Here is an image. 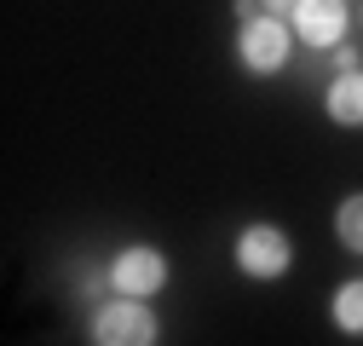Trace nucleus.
Listing matches in <instances>:
<instances>
[{
	"label": "nucleus",
	"instance_id": "f257e3e1",
	"mask_svg": "<svg viewBox=\"0 0 363 346\" xmlns=\"http://www.w3.org/2000/svg\"><path fill=\"white\" fill-rule=\"evenodd\" d=\"M231 266L248 283H283L294 272V237L277 220H248L231 237Z\"/></svg>",
	"mask_w": 363,
	"mask_h": 346
},
{
	"label": "nucleus",
	"instance_id": "f03ea898",
	"mask_svg": "<svg viewBox=\"0 0 363 346\" xmlns=\"http://www.w3.org/2000/svg\"><path fill=\"white\" fill-rule=\"evenodd\" d=\"M86 340L93 346H162V318H156L150 300L110 294L86 318Z\"/></svg>",
	"mask_w": 363,
	"mask_h": 346
},
{
	"label": "nucleus",
	"instance_id": "7ed1b4c3",
	"mask_svg": "<svg viewBox=\"0 0 363 346\" xmlns=\"http://www.w3.org/2000/svg\"><path fill=\"white\" fill-rule=\"evenodd\" d=\"M294 29H289V18H271V12H259V18H248V23H237V64L248 69V75H283L289 69V58H294Z\"/></svg>",
	"mask_w": 363,
	"mask_h": 346
},
{
	"label": "nucleus",
	"instance_id": "20e7f679",
	"mask_svg": "<svg viewBox=\"0 0 363 346\" xmlns=\"http://www.w3.org/2000/svg\"><path fill=\"white\" fill-rule=\"evenodd\" d=\"M104 266H110V289L133 294V300H156L173 283V266H167V254L156 242H121Z\"/></svg>",
	"mask_w": 363,
	"mask_h": 346
},
{
	"label": "nucleus",
	"instance_id": "39448f33",
	"mask_svg": "<svg viewBox=\"0 0 363 346\" xmlns=\"http://www.w3.org/2000/svg\"><path fill=\"white\" fill-rule=\"evenodd\" d=\"M294 40L311 52H335L346 29H352V6L346 0H294V18H289Z\"/></svg>",
	"mask_w": 363,
	"mask_h": 346
},
{
	"label": "nucleus",
	"instance_id": "423d86ee",
	"mask_svg": "<svg viewBox=\"0 0 363 346\" xmlns=\"http://www.w3.org/2000/svg\"><path fill=\"white\" fill-rule=\"evenodd\" d=\"M323 116H329L335 127H363V69L329 75V86H323Z\"/></svg>",
	"mask_w": 363,
	"mask_h": 346
},
{
	"label": "nucleus",
	"instance_id": "0eeeda50",
	"mask_svg": "<svg viewBox=\"0 0 363 346\" xmlns=\"http://www.w3.org/2000/svg\"><path fill=\"white\" fill-rule=\"evenodd\" d=\"M329 323H335L346 340H363V277L335 283V294H329Z\"/></svg>",
	"mask_w": 363,
	"mask_h": 346
},
{
	"label": "nucleus",
	"instance_id": "6e6552de",
	"mask_svg": "<svg viewBox=\"0 0 363 346\" xmlns=\"http://www.w3.org/2000/svg\"><path fill=\"white\" fill-rule=\"evenodd\" d=\"M335 242L363 260V191H346L335 202Z\"/></svg>",
	"mask_w": 363,
	"mask_h": 346
},
{
	"label": "nucleus",
	"instance_id": "1a4fd4ad",
	"mask_svg": "<svg viewBox=\"0 0 363 346\" xmlns=\"http://www.w3.org/2000/svg\"><path fill=\"white\" fill-rule=\"evenodd\" d=\"M346 69H363V58H357L352 40H340V47L329 52V75H346Z\"/></svg>",
	"mask_w": 363,
	"mask_h": 346
},
{
	"label": "nucleus",
	"instance_id": "9d476101",
	"mask_svg": "<svg viewBox=\"0 0 363 346\" xmlns=\"http://www.w3.org/2000/svg\"><path fill=\"white\" fill-rule=\"evenodd\" d=\"M231 12H237V23H248V18H259L265 6H259V0H231Z\"/></svg>",
	"mask_w": 363,
	"mask_h": 346
},
{
	"label": "nucleus",
	"instance_id": "9b49d317",
	"mask_svg": "<svg viewBox=\"0 0 363 346\" xmlns=\"http://www.w3.org/2000/svg\"><path fill=\"white\" fill-rule=\"evenodd\" d=\"M357 23H363V6H357Z\"/></svg>",
	"mask_w": 363,
	"mask_h": 346
}]
</instances>
